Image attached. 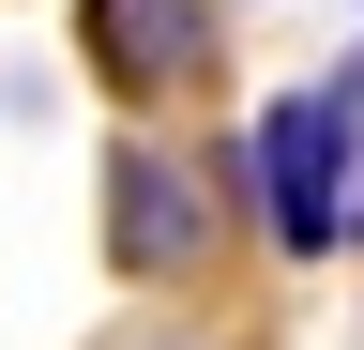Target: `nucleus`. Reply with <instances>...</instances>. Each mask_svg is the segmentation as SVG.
I'll return each instance as SVG.
<instances>
[{
    "label": "nucleus",
    "mask_w": 364,
    "mask_h": 350,
    "mask_svg": "<svg viewBox=\"0 0 364 350\" xmlns=\"http://www.w3.org/2000/svg\"><path fill=\"white\" fill-rule=\"evenodd\" d=\"M349 183H364V122L334 107V76H318V92H273L243 122V198H258V229L289 259H334L349 244Z\"/></svg>",
    "instance_id": "nucleus-1"
},
{
    "label": "nucleus",
    "mask_w": 364,
    "mask_h": 350,
    "mask_svg": "<svg viewBox=\"0 0 364 350\" xmlns=\"http://www.w3.org/2000/svg\"><path fill=\"white\" fill-rule=\"evenodd\" d=\"M76 46H91V76L122 107H182L228 31H213V0H76Z\"/></svg>",
    "instance_id": "nucleus-2"
},
{
    "label": "nucleus",
    "mask_w": 364,
    "mask_h": 350,
    "mask_svg": "<svg viewBox=\"0 0 364 350\" xmlns=\"http://www.w3.org/2000/svg\"><path fill=\"white\" fill-rule=\"evenodd\" d=\"M107 259H122V274H198V259H213V183L167 138H122L107 153Z\"/></svg>",
    "instance_id": "nucleus-3"
},
{
    "label": "nucleus",
    "mask_w": 364,
    "mask_h": 350,
    "mask_svg": "<svg viewBox=\"0 0 364 350\" xmlns=\"http://www.w3.org/2000/svg\"><path fill=\"white\" fill-rule=\"evenodd\" d=\"M349 244H364V183H349Z\"/></svg>",
    "instance_id": "nucleus-4"
},
{
    "label": "nucleus",
    "mask_w": 364,
    "mask_h": 350,
    "mask_svg": "<svg viewBox=\"0 0 364 350\" xmlns=\"http://www.w3.org/2000/svg\"><path fill=\"white\" fill-rule=\"evenodd\" d=\"M167 350H198V335H167Z\"/></svg>",
    "instance_id": "nucleus-5"
}]
</instances>
